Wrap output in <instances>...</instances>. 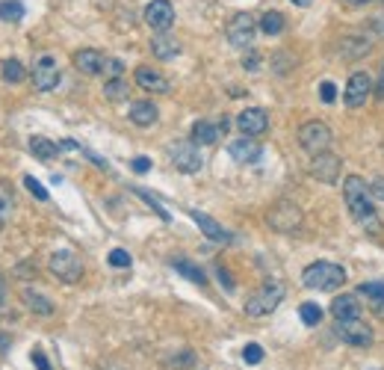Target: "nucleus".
I'll return each mask as SVG.
<instances>
[{
  "label": "nucleus",
  "mask_w": 384,
  "mask_h": 370,
  "mask_svg": "<svg viewBox=\"0 0 384 370\" xmlns=\"http://www.w3.org/2000/svg\"><path fill=\"white\" fill-rule=\"evenodd\" d=\"M343 199H346V207H349L352 219L367 234H381V219H378V211H376V205H373V195H369V184L361 175H349V178H346Z\"/></svg>",
  "instance_id": "f257e3e1"
},
{
  "label": "nucleus",
  "mask_w": 384,
  "mask_h": 370,
  "mask_svg": "<svg viewBox=\"0 0 384 370\" xmlns=\"http://www.w3.org/2000/svg\"><path fill=\"white\" fill-rule=\"evenodd\" d=\"M302 281L311 290H337L346 285V269L334 261H314L305 267Z\"/></svg>",
  "instance_id": "f03ea898"
},
{
  "label": "nucleus",
  "mask_w": 384,
  "mask_h": 370,
  "mask_svg": "<svg viewBox=\"0 0 384 370\" xmlns=\"http://www.w3.org/2000/svg\"><path fill=\"white\" fill-rule=\"evenodd\" d=\"M284 296H287V288H284L281 281H266L263 288L254 290L249 299H245V314L249 317H266L284 302Z\"/></svg>",
  "instance_id": "7ed1b4c3"
},
{
  "label": "nucleus",
  "mask_w": 384,
  "mask_h": 370,
  "mask_svg": "<svg viewBox=\"0 0 384 370\" xmlns=\"http://www.w3.org/2000/svg\"><path fill=\"white\" fill-rule=\"evenodd\" d=\"M331 142H334V133L325 121H305L299 128V145H302V151H307L311 157L328 151Z\"/></svg>",
  "instance_id": "20e7f679"
},
{
  "label": "nucleus",
  "mask_w": 384,
  "mask_h": 370,
  "mask_svg": "<svg viewBox=\"0 0 384 370\" xmlns=\"http://www.w3.org/2000/svg\"><path fill=\"white\" fill-rule=\"evenodd\" d=\"M30 77H33V86H36L39 92H51V89H56L59 80H63V71H59L56 57H54V54H42V57H36Z\"/></svg>",
  "instance_id": "39448f33"
},
{
  "label": "nucleus",
  "mask_w": 384,
  "mask_h": 370,
  "mask_svg": "<svg viewBox=\"0 0 384 370\" xmlns=\"http://www.w3.org/2000/svg\"><path fill=\"white\" fill-rule=\"evenodd\" d=\"M266 222L281 234H295L302 225V207L293 205V202H275L269 207Z\"/></svg>",
  "instance_id": "423d86ee"
},
{
  "label": "nucleus",
  "mask_w": 384,
  "mask_h": 370,
  "mask_svg": "<svg viewBox=\"0 0 384 370\" xmlns=\"http://www.w3.org/2000/svg\"><path fill=\"white\" fill-rule=\"evenodd\" d=\"M47 267H51V273L59 281H66V285H77V281L83 279V261L74 252H68V249L54 252L51 261H47Z\"/></svg>",
  "instance_id": "0eeeda50"
},
{
  "label": "nucleus",
  "mask_w": 384,
  "mask_h": 370,
  "mask_svg": "<svg viewBox=\"0 0 384 370\" xmlns=\"http://www.w3.org/2000/svg\"><path fill=\"white\" fill-rule=\"evenodd\" d=\"M257 18L252 12H237L231 21H228V42L233 47H252L254 36H257Z\"/></svg>",
  "instance_id": "6e6552de"
},
{
  "label": "nucleus",
  "mask_w": 384,
  "mask_h": 370,
  "mask_svg": "<svg viewBox=\"0 0 384 370\" xmlns=\"http://www.w3.org/2000/svg\"><path fill=\"white\" fill-rule=\"evenodd\" d=\"M169 157H171V163H175V169L183 172V175H195V172L204 166L201 154H198V145L192 140L190 142H175L169 148Z\"/></svg>",
  "instance_id": "1a4fd4ad"
},
{
  "label": "nucleus",
  "mask_w": 384,
  "mask_h": 370,
  "mask_svg": "<svg viewBox=\"0 0 384 370\" xmlns=\"http://www.w3.org/2000/svg\"><path fill=\"white\" fill-rule=\"evenodd\" d=\"M334 332H337V338L343 343H349V347H369V343H373V329L367 323H361V317L358 320H337Z\"/></svg>",
  "instance_id": "9d476101"
},
{
  "label": "nucleus",
  "mask_w": 384,
  "mask_h": 370,
  "mask_svg": "<svg viewBox=\"0 0 384 370\" xmlns=\"http://www.w3.org/2000/svg\"><path fill=\"white\" fill-rule=\"evenodd\" d=\"M340 169H343V160L334 154V151H322V154H314L311 157V166H307V172H311V178L322 181V184H334L340 178Z\"/></svg>",
  "instance_id": "9b49d317"
},
{
  "label": "nucleus",
  "mask_w": 384,
  "mask_h": 370,
  "mask_svg": "<svg viewBox=\"0 0 384 370\" xmlns=\"http://www.w3.org/2000/svg\"><path fill=\"white\" fill-rule=\"evenodd\" d=\"M145 24L154 33H169L171 24H175V6L169 0H151L145 6Z\"/></svg>",
  "instance_id": "f8f14e48"
},
{
  "label": "nucleus",
  "mask_w": 384,
  "mask_h": 370,
  "mask_svg": "<svg viewBox=\"0 0 384 370\" xmlns=\"http://www.w3.org/2000/svg\"><path fill=\"white\" fill-rule=\"evenodd\" d=\"M373 89H376V83L369 80V74L355 71L352 77H349V83H346V92H343L346 107H352V110L364 107V104H367V98H369V92H373Z\"/></svg>",
  "instance_id": "ddd939ff"
},
{
  "label": "nucleus",
  "mask_w": 384,
  "mask_h": 370,
  "mask_svg": "<svg viewBox=\"0 0 384 370\" xmlns=\"http://www.w3.org/2000/svg\"><path fill=\"white\" fill-rule=\"evenodd\" d=\"M237 128L243 131V137H260L269 131V113L263 107H249L237 116Z\"/></svg>",
  "instance_id": "4468645a"
},
{
  "label": "nucleus",
  "mask_w": 384,
  "mask_h": 370,
  "mask_svg": "<svg viewBox=\"0 0 384 370\" xmlns=\"http://www.w3.org/2000/svg\"><path fill=\"white\" fill-rule=\"evenodd\" d=\"M228 154L237 160V163L252 166V163H257V160H260L263 148H260V142H254V137H240V140L228 142Z\"/></svg>",
  "instance_id": "2eb2a0df"
},
{
  "label": "nucleus",
  "mask_w": 384,
  "mask_h": 370,
  "mask_svg": "<svg viewBox=\"0 0 384 370\" xmlns=\"http://www.w3.org/2000/svg\"><path fill=\"white\" fill-rule=\"evenodd\" d=\"M107 66V57L101 51H95V47H83V51L74 54V68L89 74V77H95V74H101Z\"/></svg>",
  "instance_id": "dca6fc26"
},
{
  "label": "nucleus",
  "mask_w": 384,
  "mask_h": 370,
  "mask_svg": "<svg viewBox=\"0 0 384 370\" xmlns=\"http://www.w3.org/2000/svg\"><path fill=\"white\" fill-rule=\"evenodd\" d=\"M331 314H334V320H358V317H361V299H358V293L334 296Z\"/></svg>",
  "instance_id": "f3484780"
},
{
  "label": "nucleus",
  "mask_w": 384,
  "mask_h": 370,
  "mask_svg": "<svg viewBox=\"0 0 384 370\" xmlns=\"http://www.w3.org/2000/svg\"><path fill=\"white\" fill-rule=\"evenodd\" d=\"M190 216H192V222L198 228L204 231V237H210L213 243H231L233 237H231V231L228 228H222L216 219H210L207 214H201V211H190Z\"/></svg>",
  "instance_id": "a211bd4d"
},
{
  "label": "nucleus",
  "mask_w": 384,
  "mask_h": 370,
  "mask_svg": "<svg viewBox=\"0 0 384 370\" xmlns=\"http://www.w3.org/2000/svg\"><path fill=\"white\" fill-rule=\"evenodd\" d=\"M133 77H136V86H139V89H145V92H169V80H166L160 71L148 68V66L136 68Z\"/></svg>",
  "instance_id": "6ab92c4d"
},
{
  "label": "nucleus",
  "mask_w": 384,
  "mask_h": 370,
  "mask_svg": "<svg viewBox=\"0 0 384 370\" xmlns=\"http://www.w3.org/2000/svg\"><path fill=\"white\" fill-rule=\"evenodd\" d=\"M21 302L30 308L33 314H39V317H51L56 311V305L47 299L45 293H39L36 288H21Z\"/></svg>",
  "instance_id": "aec40b11"
},
{
  "label": "nucleus",
  "mask_w": 384,
  "mask_h": 370,
  "mask_svg": "<svg viewBox=\"0 0 384 370\" xmlns=\"http://www.w3.org/2000/svg\"><path fill=\"white\" fill-rule=\"evenodd\" d=\"M190 137H192L195 145H216L219 137H222V128L210 119H198L192 125V131H190Z\"/></svg>",
  "instance_id": "412c9836"
},
{
  "label": "nucleus",
  "mask_w": 384,
  "mask_h": 370,
  "mask_svg": "<svg viewBox=\"0 0 384 370\" xmlns=\"http://www.w3.org/2000/svg\"><path fill=\"white\" fill-rule=\"evenodd\" d=\"M369 47H373L369 36H346L340 42V59H361L369 54Z\"/></svg>",
  "instance_id": "4be33fe9"
},
{
  "label": "nucleus",
  "mask_w": 384,
  "mask_h": 370,
  "mask_svg": "<svg viewBox=\"0 0 384 370\" xmlns=\"http://www.w3.org/2000/svg\"><path fill=\"white\" fill-rule=\"evenodd\" d=\"M151 54L157 59H175L181 54V42L175 39V36H169V33H157L151 39Z\"/></svg>",
  "instance_id": "5701e85b"
},
{
  "label": "nucleus",
  "mask_w": 384,
  "mask_h": 370,
  "mask_svg": "<svg viewBox=\"0 0 384 370\" xmlns=\"http://www.w3.org/2000/svg\"><path fill=\"white\" fill-rule=\"evenodd\" d=\"M160 116V110L151 104V101H136L130 107V121L133 125H139V128H148V125H154Z\"/></svg>",
  "instance_id": "b1692460"
},
{
  "label": "nucleus",
  "mask_w": 384,
  "mask_h": 370,
  "mask_svg": "<svg viewBox=\"0 0 384 370\" xmlns=\"http://www.w3.org/2000/svg\"><path fill=\"white\" fill-rule=\"evenodd\" d=\"M257 27H260V33H263V36H281L284 27H287V18H284L281 12L269 9V12H263V18L257 21Z\"/></svg>",
  "instance_id": "393cba45"
},
{
  "label": "nucleus",
  "mask_w": 384,
  "mask_h": 370,
  "mask_svg": "<svg viewBox=\"0 0 384 370\" xmlns=\"http://www.w3.org/2000/svg\"><path fill=\"white\" fill-rule=\"evenodd\" d=\"M171 267H175L183 279H190L192 285H207L204 269H201V267H195L192 261H187V258H171Z\"/></svg>",
  "instance_id": "a878e982"
},
{
  "label": "nucleus",
  "mask_w": 384,
  "mask_h": 370,
  "mask_svg": "<svg viewBox=\"0 0 384 370\" xmlns=\"http://www.w3.org/2000/svg\"><path fill=\"white\" fill-rule=\"evenodd\" d=\"M30 151L39 157V160H54L59 151H63V145L45 140V137H30Z\"/></svg>",
  "instance_id": "bb28decb"
},
{
  "label": "nucleus",
  "mask_w": 384,
  "mask_h": 370,
  "mask_svg": "<svg viewBox=\"0 0 384 370\" xmlns=\"http://www.w3.org/2000/svg\"><path fill=\"white\" fill-rule=\"evenodd\" d=\"M0 77H3V83H21L24 77H27V68H24L18 59H6L3 66H0Z\"/></svg>",
  "instance_id": "cd10ccee"
},
{
  "label": "nucleus",
  "mask_w": 384,
  "mask_h": 370,
  "mask_svg": "<svg viewBox=\"0 0 384 370\" xmlns=\"http://www.w3.org/2000/svg\"><path fill=\"white\" fill-rule=\"evenodd\" d=\"M104 95H107V101H125V98L130 95V86L121 77H109L104 83Z\"/></svg>",
  "instance_id": "c85d7f7f"
},
{
  "label": "nucleus",
  "mask_w": 384,
  "mask_h": 370,
  "mask_svg": "<svg viewBox=\"0 0 384 370\" xmlns=\"http://www.w3.org/2000/svg\"><path fill=\"white\" fill-rule=\"evenodd\" d=\"M21 18H24V3H21V0H3V3H0V21L18 24Z\"/></svg>",
  "instance_id": "c756f323"
},
{
  "label": "nucleus",
  "mask_w": 384,
  "mask_h": 370,
  "mask_svg": "<svg viewBox=\"0 0 384 370\" xmlns=\"http://www.w3.org/2000/svg\"><path fill=\"white\" fill-rule=\"evenodd\" d=\"M358 293L367 296V299H373L378 308H384V281H364Z\"/></svg>",
  "instance_id": "7c9ffc66"
},
{
  "label": "nucleus",
  "mask_w": 384,
  "mask_h": 370,
  "mask_svg": "<svg viewBox=\"0 0 384 370\" xmlns=\"http://www.w3.org/2000/svg\"><path fill=\"white\" fill-rule=\"evenodd\" d=\"M299 317H302L305 326H316L319 320H322V308L316 302H302L299 305Z\"/></svg>",
  "instance_id": "2f4dec72"
},
{
  "label": "nucleus",
  "mask_w": 384,
  "mask_h": 370,
  "mask_svg": "<svg viewBox=\"0 0 384 370\" xmlns=\"http://www.w3.org/2000/svg\"><path fill=\"white\" fill-rule=\"evenodd\" d=\"M9 214H12V193H9V187H6V184L0 181V228L6 225Z\"/></svg>",
  "instance_id": "473e14b6"
},
{
  "label": "nucleus",
  "mask_w": 384,
  "mask_h": 370,
  "mask_svg": "<svg viewBox=\"0 0 384 370\" xmlns=\"http://www.w3.org/2000/svg\"><path fill=\"white\" fill-rule=\"evenodd\" d=\"M107 261H109V267H116V269H125V267H130V261L133 258L125 252V249H113L107 255Z\"/></svg>",
  "instance_id": "72a5a7b5"
},
{
  "label": "nucleus",
  "mask_w": 384,
  "mask_h": 370,
  "mask_svg": "<svg viewBox=\"0 0 384 370\" xmlns=\"http://www.w3.org/2000/svg\"><path fill=\"white\" fill-rule=\"evenodd\" d=\"M243 362L245 364H260L263 362V347H260V343H249V347L243 350Z\"/></svg>",
  "instance_id": "f704fd0d"
},
{
  "label": "nucleus",
  "mask_w": 384,
  "mask_h": 370,
  "mask_svg": "<svg viewBox=\"0 0 384 370\" xmlns=\"http://www.w3.org/2000/svg\"><path fill=\"white\" fill-rule=\"evenodd\" d=\"M319 98H322V104H334L337 101V86H334L331 80L319 83Z\"/></svg>",
  "instance_id": "c9c22d12"
},
{
  "label": "nucleus",
  "mask_w": 384,
  "mask_h": 370,
  "mask_svg": "<svg viewBox=\"0 0 384 370\" xmlns=\"http://www.w3.org/2000/svg\"><path fill=\"white\" fill-rule=\"evenodd\" d=\"M24 187H27L33 195H36V199H39V202H47V190L42 187V184L39 181H36L33 175H27V178H24Z\"/></svg>",
  "instance_id": "e433bc0d"
},
{
  "label": "nucleus",
  "mask_w": 384,
  "mask_h": 370,
  "mask_svg": "<svg viewBox=\"0 0 384 370\" xmlns=\"http://www.w3.org/2000/svg\"><path fill=\"white\" fill-rule=\"evenodd\" d=\"M169 364L171 367H190V364H195V353L183 350V353H178V359H169Z\"/></svg>",
  "instance_id": "4c0bfd02"
},
{
  "label": "nucleus",
  "mask_w": 384,
  "mask_h": 370,
  "mask_svg": "<svg viewBox=\"0 0 384 370\" xmlns=\"http://www.w3.org/2000/svg\"><path fill=\"white\" fill-rule=\"evenodd\" d=\"M369 195L378 202H384V178H373L369 181Z\"/></svg>",
  "instance_id": "58836bf2"
},
{
  "label": "nucleus",
  "mask_w": 384,
  "mask_h": 370,
  "mask_svg": "<svg viewBox=\"0 0 384 370\" xmlns=\"http://www.w3.org/2000/svg\"><path fill=\"white\" fill-rule=\"evenodd\" d=\"M30 359H33V364L39 367V370H51V362L45 359V353H42V350H33V353H30Z\"/></svg>",
  "instance_id": "ea45409f"
},
{
  "label": "nucleus",
  "mask_w": 384,
  "mask_h": 370,
  "mask_svg": "<svg viewBox=\"0 0 384 370\" xmlns=\"http://www.w3.org/2000/svg\"><path fill=\"white\" fill-rule=\"evenodd\" d=\"M104 71L109 74V77H121V71H125V66L118 63V59H107V66H104Z\"/></svg>",
  "instance_id": "a19ab883"
},
{
  "label": "nucleus",
  "mask_w": 384,
  "mask_h": 370,
  "mask_svg": "<svg viewBox=\"0 0 384 370\" xmlns=\"http://www.w3.org/2000/svg\"><path fill=\"white\" fill-rule=\"evenodd\" d=\"M136 195H139V199H145L148 205H151V207H154V211L160 214V219H169V214H166V211H163V207H160V205H157V202H154V199H151V195H148L145 190H136Z\"/></svg>",
  "instance_id": "79ce46f5"
},
{
  "label": "nucleus",
  "mask_w": 384,
  "mask_h": 370,
  "mask_svg": "<svg viewBox=\"0 0 384 370\" xmlns=\"http://www.w3.org/2000/svg\"><path fill=\"white\" fill-rule=\"evenodd\" d=\"M130 166H133V172H139V175H145V172L151 169V160H148V157H136Z\"/></svg>",
  "instance_id": "37998d69"
},
{
  "label": "nucleus",
  "mask_w": 384,
  "mask_h": 370,
  "mask_svg": "<svg viewBox=\"0 0 384 370\" xmlns=\"http://www.w3.org/2000/svg\"><path fill=\"white\" fill-rule=\"evenodd\" d=\"M243 66L249 68V71H257V66H260V57H257V54H249V57H243Z\"/></svg>",
  "instance_id": "c03bdc74"
},
{
  "label": "nucleus",
  "mask_w": 384,
  "mask_h": 370,
  "mask_svg": "<svg viewBox=\"0 0 384 370\" xmlns=\"http://www.w3.org/2000/svg\"><path fill=\"white\" fill-rule=\"evenodd\" d=\"M376 95L384 101V68H381V74H378V80H376Z\"/></svg>",
  "instance_id": "a18cd8bd"
},
{
  "label": "nucleus",
  "mask_w": 384,
  "mask_h": 370,
  "mask_svg": "<svg viewBox=\"0 0 384 370\" xmlns=\"http://www.w3.org/2000/svg\"><path fill=\"white\" fill-rule=\"evenodd\" d=\"M6 305V279H3V273H0V308Z\"/></svg>",
  "instance_id": "49530a36"
},
{
  "label": "nucleus",
  "mask_w": 384,
  "mask_h": 370,
  "mask_svg": "<svg viewBox=\"0 0 384 370\" xmlns=\"http://www.w3.org/2000/svg\"><path fill=\"white\" fill-rule=\"evenodd\" d=\"M369 24V30H376V33H381L384 36V18H376V21H367Z\"/></svg>",
  "instance_id": "de8ad7c7"
},
{
  "label": "nucleus",
  "mask_w": 384,
  "mask_h": 370,
  "mask_svg": "<svg viewBox=\"0 0 384 370\" xmlns=\"http://www.w3.org/2000/svg\"><path fill=\"white\" fill-rule=\"evenodd\" d=\"M219 279L225 281V288H228V290H233V279H231V276H228V273H225V269H222V267H219Z\"/></svg>",
  "instance_id": "09e8293b"
},
{
  "label": "nucleus",
  "mask_w": 384,
  "mask_h": 370,
  "mask_svg": "<svg viewBox=\"0 0 384 370\" xmlns=\"http://www.w3.org/2000/svg\"><path fill=\"white\" fill-rule=\"evenodd\" d=\"M9 347H12V338L9 335H0V353H9Z\"/></svg>",
  "instance_id": "8fccbe9b"
},
{
  "label": "nucleus",
  "mask_w": 384,
  "mask_h": 370,
  "mask_svg": "<svg viewBox=\"0 0 384 370\" xmlns=\"http://www.w3.org/2000/svg\"><path fill=\"white\" fill-rule=\"evenodd\" d=\"M346 3H352V6H364V3H369V0H346Z\"/></svg>",
  "instance_id": "3c124183"
},
{
  "label": "nucleus",
  "mask_w": 384,
  "mask_h": 370,
  "mask_svg": "<svg viewBox=\"0 0 384 370\" xmlns=\"http://www.w3.org/2000/svg\"><path fill=\"white\" fill-rule=\"evenodd\" d=\"M295 6H311V0H293Z\"/></svg>",
  "instance_id": "603ef678"
}]
</instances>
